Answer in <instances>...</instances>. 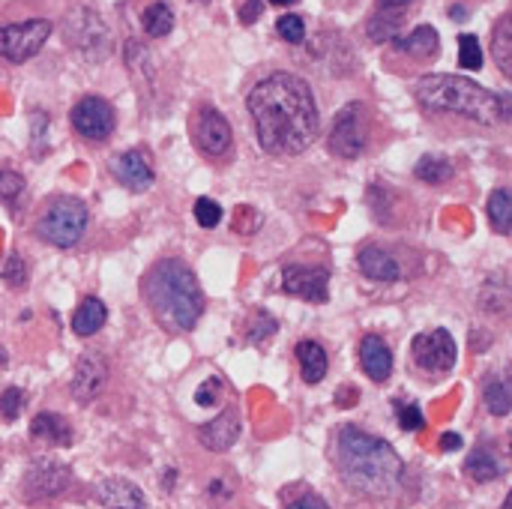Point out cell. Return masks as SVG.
Instances as JSON below:
<instances>
[{
	"instance_id": "d590c367",
	"label": "cell",
	"mask_w": 512,
	"mask_h": 509,
	"mask_svg": "<svg viewBox=\"0 0 512 509\" xmlns=\"http://www.w3.org/2000/svg\"><path fill=\"white\" fill-rule=\"evenodd\" d=\"M423 410H419L417 405H404L399 410V425H402V432H417L419 425H423Z\"/></svg>"
},
{
	"instance_id": "e575fe53",
	"label": "cell",
	"mask_w": 512,
	"mask_h": 509,
	"mask_svg": "<svg viewBox=\"0 0 512 509\" xmlns=\"http://www.w3.org/2000/svg\"><path fill=\"white\" fill-rule=\"evenodd\" d=\"M24 192V177L19 171H0V201L12 204Z\"/></svg>"
},
{
	"instance_id": "4dcf8cb0",
	"label": "cell",
	"mask_w": 512,
	"mask_h": 509,
	"mask_svg": "<svg viewBox=\"0 0 512 509\" xmlns=\"http://www.w3.org/2000/svg\"><path fill=\"white\" fill-rule=\"evenodd\" d=\"M28 405V396H24V390L19 387H6L0 392V414H4V420H19V414Z\"/></svg>"
},
{
	"instance_id": "9c48e42d",
	"label": "cell",
	"mask_w": 512,
	"mask_h": 509,
	"mask_svg": "<svg viewBox=\"0 0 512 509\" xmlns=\"http://www.w3.org/2000/svg\"><path fill=\"white\" fill-rule=\"evenodd\" d=\"M414 363L423 372L432 375H447L456 366V342H452L450 330H432L419 333L414 339Z\"/></svg>"
},
{
	"instance_id": "83f0119b",
	"label": "cell",
	"mask_w": 512,
	"mask_h": 509,
	"mask_svg": "<svg viewBox=\"0 0 512 509\" xmlns=\"http://www.w3.org/2000/svg\"><path fill=\"white\" fill-rule=\"evenodd\" d=\"M414 177L423 180L428 186H441L452 177V166L443 156H423V159L414 166Z\"/></svg>"
},
{
	"instance_id": "d6a6232c",
	"label": "cell",
	"mask_w": 512,
	"mask_h": 509,
	"mask_svg": "<svg viewBox=\"0 0 512 509\" xmlns=\"http://www.w3.org/2000/svg\"><path fill=\"white\" fill-rule=\"evenodd\" d=\"M276 30H279V36L285 39V43H303L305 39V21H303V15H282V19L276 21Z\"/></svg>"
},
{
	"instance_id": "1f68e13d",
	"label": "cell",
	"mask_w": 512,
	"mask_h": 509,
	"mask_svg": "<svg viewBox=\"0 0 512 509\" xmlns=\"http://www.w3.org/2000/svg\"><path fill=\"white\" fill-rule=\"evenodd\" d=\"M4 282L10 285V288H24L28 285V264H24V258L19 252H12L10 258H6V264H4Z\"/></svg>"
},
{
	"instance_id": "9a60e30c",
	"label": "cell",
	"mask_w": 512,
	"mask_h": 509,
	"mask_svg": "<svg viewBox=\"0 0 512 509\" xmlns=\"http://www.w3.org/2000/svg\"><path fill=\"white\" fill-rule=\"evenodd\" d=\"M237 438H240V414L234 408H225L216 420H210L207 425L198 429V440L207 449H213V453H228Z\"/></svg>"
},
{
	"instance_id": "836d02e7",
	"label": "cell",
	"mask_w": 512,
	"mask_h": 509,
	"mask_svg": "<svg viewBox=\"0 0 512 509\" xmlns=\"http://www.w3.org/2000/svg\"><path fill=\"white\" fill-rule=\"evenodd\" d=\"M195 222L201 228H216L222 222V207L210 198H198L195 201Z\"/></svg>"
},
{
	"instance_id": "ab89813d",
	"label": "cell",
	"mask_w": 512,
	"mask_h": 509,
	"mask_svg": "<svg viewBox=\"0 0 512 509\" xmlns=\"http://www.w3.org/2000/svg\"><path fill=\"white\" fill-rule=\"evenodd\" d=\"M285 509H329V506H327L324 497H318V495H303V497L291 500V504H288Z\"/></svg>"
},
{
	"instance_id": "d4e9b609",
	"label": "cell",
	"mask_w": 512,
	"mask_h": 509,
	"mask_svg": "<svg viewBox=\"0 0 512 509\" xmlns=\"http://www.w3.org/2000/svg\"><path fill=\"white\" fill-rule=\"evenodd\" d=\"M404 24V15L402 12H384V10H375V15L369 19L366 24V34L371 43H386V39H395L399 36Z\"/></svg>"
},
{
	"instance_id": "277c9868",
	"label": "cell",
	"mask_w": 512,
	"mask_h": 509,
	"mask_svg": "<svg viewBox=\"0 0 512 509\" xmlns=\"http://www.w3.org/2000/svg\"><path fill=\"white\" fill-rule=\"evenodd\" d=\"M414 100L428 111L459 114L483 126H498L509 120V100L492 93L489 87L476 85L465 76H423L414 81Z\"/></svg>"
},
{
	"instance_id": "4316f807",
	"label": "cell",
	"mask_w": 512,
	"mask_h": 509,
	"mask_svg": "<svg viewBox=\"0 0 512 509\" xmlns=\"http://www.w3.org/2000/svg\"><path fill=\"white\" fill-rule=\"evenodd\" d=\"M142 24H144V30L150 36L162 39V36H168L171 30H175V12H171L168 4H162V0H159V4H150L144 10Z\"/></svg>"
},
{
	"instance_id": "30bf717a",
	"label": "cell",
	"mask_w": 512,
	"mask_h": 509,
	"mask_svg": "<svg viewBox=\"0 0 512 509\" xmlns=\"http://www.w3.org/2000/svg\"><path fill=\"white\" fill-rule=\"evenodd\" d=\"M72 482L69 467L54 462V458H37L24 476V497L28 500H45L61 497Z\"/></svg>"
},
{
	"instance_id": "7a4b0ae2",
	"label": "cell",
	"mask_w": 512,
	"mask_h": 509,
	"mask_svg": "<svg viewBox=\"0 0 512 509\" xmlns=\"http://www.w3.org/2000/svg\"><path fill=\"white\" fill-rule=\"evenodd\" d=\"M336 465L345 486L366 497H386L399 489L404 476L402 456L384 438L345 425L336 438Z\"/></svg>"
},
{
	"instance_id": "603a6c76",
	"label": "cell",
	"mask_w": 512,
	"mask_h": 509,
	"mask_svg": "<svg viewBox=\"0 0 512 509\" xmlns=\"http://www.w3.org/2000/svg\"><path fill=\"white\" fill-rule=\"evenodd\" d=\"M489 222L500 237L512 234V195L509 189H494L489 195Z\"/></svg>"
},
{
	"instance_id": "52a82bcc",
	"label": "cell",
	"mask_w": 512,
	"mask_h": 509,
	"mask_svg": "<svg viewBox=\"0 0 512 509\" xmlns=\"http://www.w3.org/2000/svg\"><path fill=\"white\" fill-rule=\"evenodd\" d=\"M48 36H52V21L48 19L4 24L0 28V57L10 63H24L43 52Z\"/></svg>"
},
{
	"instance_id": "2e32d148",
	"label": "cell",
	"mask_w": 512,
	"mask_h": 509,
	"mask_svg": "<svg viewBox=\"0 0 512 509\" xmlns=\"http://www.w3.org/2000/svg\"><path fill=\"white\" fill-rule=\"evenodd\" d=\"M96 500L105 509H144V491L123 476H109L96 486Z\"/></svg>"
},
{
	"instance_id": "8fae6325",
	"label": "cell",
	"mask_w": 512,
	"mask_h": 509,
	"mask_svg": "<svg viewBox=\"0 0 512 509\" xmlns=\"http://www.w3.org/2000/svg\"><path fill=\"white\" fill-rule=\"evenodd\" d=\"M282 291L288 294V297H300L305 303H327L329 273L324 267L288 264L282 270Z\"/></svg>"
},
{
	"instance_id": "f35d334b",
	"label": "cell",
	"mask_w": 512,
	"mask_h": 509,
	"mask_svg": "<svg viewBox=\"0 0 512 509\" xmlns=\"http://www.w3.org/2000/svg\"><path fill=\"white\" fill-rule=\"evenodd\" d=\"M261 12H264V0H246V4L240 6V21L255 24L261 19Z\"/></svg>"
},
{
	"instance_id": "5bb4252c",
	"label": "cell",
	"mask_w": 512,
	"mask_h": 509,
	"mask_svg": "<svg viewBox=\"0 0 512 509\" xmlns=\"http://www.w3.org/2000/svg\"><path fill=\"white\" fill-rule=\"evenodd\" d=\"M109 381V363L102 354H85L78 360L76 375H72V396L78 401H90Z\"/></svg>"
},
{
	"instance_id": "b9f144b4",
	"label": "cell",
	"mask_w": 512,
	"mask_h": 509,
	"mask_svg": "<svg viewBox=\"0 0 512 509\" xmlns=\"http://www.w3.org/2000/svg\"><path fill=\"white\" fill-rule=\"evenodd\" d=\"M441 449H443V453H456V449H461V434L447 432L441 438Z\"/></svg>"
},
{
	"instance_id": "74e56055",
	"label": "cell",
	"mask_w": 512,
	"mask_h": 509,
	"mask_svg": "<svg viewBox=\"0 0 512 509\" xmlns=\"http://www.w3.org/2000/svg\"><path fill=\"white\" fill-rule=\"evenodd\" d=\"M258 321H261V327L255 324L252 330H249V342H264V339H267V335L276 333V321H272L267 311H258Z\"/></svg>"
},
{
	"instance_id": "5b68a950",
	"label": "cell",
	"mask_w": 512,
	"mask_h": 509,
	"mask_svg": "<svg viewBox=\"0 0 512 509\" xmlns=\"http://www.w3.org/2000/svg\"><path fill=\"white\" fill-rule=\"evenodd\" d=\"M90 213L85 207V201L78 198H54L48 204V210L37 222V234L39 240H45L48 246L57 249H72L87 231Z\"/></svg>"
},
{
	"instance_id": "484cf974",
	"label": "cell",
	"mask_w": 512,
	"mask_h": 509,
	"mask_svg": "<svg viewBox=\"0 0 512 509\" xmlns=\"http://www.w3.org/2000/svg\"><path fill=\"white\" fill-rule=\"evenodd\" d=\"M485 408H489L492 416H507L512 410V387H509V377H494V381L485 384Z\"/></svg>"
},
{
	"instance_id": "e0dca14e",
	"label": "cell",
	"mask_w": 512,
	"mask_h": 509,
	"mask_svg": "<svg viewBox=\"0 0 512 509\" xmlns=\"http://www.w3.org/2000/svg\"><path fill=\"white\" fill-rule=\"evenodd\" d=\"M360 366H362V372L371 377V381L384 384L386 377L393 375V351H390V344H386L381 335H375V333L362 335V342H360Z\"/></svg>"
},
{
	"instance_id": "8992f818",
	"label": "cell",
	"mask_w": 512,
	"mask_h": 509,
	"mask_svg": "<svg viewBox=\"0 0 512 509\" xmlns=\"http://www.w3.org/2000/svg\"><path fill=\"white\" fill-rule=\"evenodd\" d=\"M369 109L362 102H348L336 114L333 126H329V153L338 159H357L369 147Z\"/></svg>"
},
{
	"instance_id": "ffe728a7",
	"label": "cell",
	"mask_w": 512,
	"mask_h": 509,
	"mask_svg": "<svg viewBox=\"0 0 512 509\" xmlns=\"http://www.w3.org/2000/svg\"><path fill=\"white\" fill-rule=\"evenodd\" d=\"M109 321V309H105V303L99 297H87L81 300V306L76 309V315H72V330L76 335H96L99 330L105 327Z\"/></svg>"
},
{
	"instance_id": "3957f363",
	"label": "cell",
	"mask_w": 512,
	"mask_h": 509,
	"mask_svg": "<svg viewBox=\"0 0 512 509\" xmlns=\"http://www.w3.org/2000/svg\"><path fill=\"white\" fill-rule=\"evenodd\" d=\"M144 300L156 324L168 333H189L204 315V291L183 261L162 258L144 273Z\"/></svg>"
},
{
	"instance_id": "f6af8a7d",
	"label": "cell",
	"mask_w": 512,
	"mask_h": 509,
	"mask_svg": "<svg viewBox=\"0 0 512 509\" xmlns=\"http://www.w3.org/2000/svg\"><path fill=\"white\" fill-rule=\"evenodd\" d=\"M6 363H10V360H6V351H4V348H0V368H4Z\"/></svg>"
},
{
	"instance_id": "d6986e66",
	"label": "cell",
	"mask_w": 512,
	"mask_h": 509,
	"mask_svg": "<svg viewBox=\"0 0 512 509\" xmlns=\"http://www.w3.org/2000/svg\"><path fill=\"white\" fill-rule=\"evenodd\" d=\"M357 264L362 270V276L375 279V282H399L402 279V267L395 264V258L386 254L384 249H378V246H366V249L357 254Z\"/></svg>"
},
{
	"instance_id": "7402d4cb",
	"label": "cell",
	"mask_w": 512,
	"mask_h": 509,
	"mask_svg": "<svg viewBox=\"0 0 512 509\" xmlns=\"http://www.w3.org/2000/svg\"><path fill=\"white\" fill-rule=\"evenodd\" d=\"M393 48L404 54H414V57H432V54H437V30L432 24H419V28L410 30L408 36H395Z\"/></svg>"
},
{
	"instance_id": "f546056e",
	"label": "cell",
	"mask_w": 512,
	"mask_h": 509,
	"mask_svg": "<svg viewBox=\"0 0 512 509\" xmlns=\"http://www.w3.org/2000/svg\"><path fill=\"white\" fill-rule=\"evenodd\" d=\"M459 63L465 69H483V48H480V39L470 36V34H461L459 36Z\"/></svg>"
},
{
	"instance_id": "8d00e7d4",
	"label": "cell",
	"mask_w": 512,
	"mask_h": 509,
	"mask_svg": "<svg viewBox=\"0 0 512 509\" xmlns=\"http://www.w3.org/2000/svg\"><path fill=\"white\" fill-rule=\"evenodd\" d=\"M219 387H222V381L219 377H207V381L201 384V387H198V392H195V401L198 405H213V401H216V392H219Z\"/></svg>"
},
{
	"instance_id": "ac0fdd59",
	"label": "cell",
	"mask_w": 512,
	"mask_h": 509,
	"mask_svg": "<svg viewBox=\"0 0 512 509\" xmlns=\"http://www.w3.org/2000/svg\"><path fill=\"white\" fill-rule=\"evenodd\" d=\"M30 438L33 440H43V443H48V447H69V443H72V425L66 423L61 414L43 410V414L33 416Z\"/></svg>"
},
{
	"instance_id": "44dd1931",
	"label": "cell",
	"mask_w": 512,
	"mask_h": 509,
	"mask_svg": "<svg viewBox=\"0 0 512 509\" xmlns=\"http://www.w3.org/2000/svg\"><path fill=\"white\" fill-rule=\"evenodd\" d=\"M297 360H300V372L305 384H321L327 375V351L318 342L305 339L297 344Z\"/></svg>"
},
{
	"instance_id": "60d3db41",
	"label": "cell",
	"mask_w": 512,
	"mask_h": 509,
	"mask_svg": "<svg viewBox=\"0 0 512 509\" xmlns=\"http://www.w3.org/2000/svg\"><path fill=\"white\" fill-rule=\"evenodd\" d=\"M414 4V0H378V10H384V12H402Z\"/></svg>"
},
{
	"instance_id": "bcb514c9",
	"label": "cell",
	"mask_w": 512,
	"mask_h": 509,
	"mask_svg": "<svg viewBox=\"0 0 512 509\" xmlns=\"http://www.w3.org/2000/svg\"><path fill=\"white\" fill-rule=\"evenodd\" d=\"M503 509H509V500H503Z\"/></svg>"
},
{
	"instance_id": "6da1fadb",
	"label": "cell",
	"mask_w": 512,
	"mask_h": 509,
	"mask_svg": "<svg viewBox=\"0 0 512 509\" xmlns=\"http://www.w3.org/2000/svg\"><path fill=\"white\" fill-rule=\"evenodd\" d=\"M258 144L272 156H297L318 138L321 117L312 87L294 72H272L249 93Z\"/></svg>"
},
{
	"instance_id": "7c38bea8",
	"label": "cell",
	"mask_w": 512,
	"mask_h": 509,
	"mask_svg": "<svg viewBox=\"0 0 512 509\" xmlns=\"http://www.w3.org/2000/svg\"><path fill=\"white\" fill-rule=\"evenodd\" d=\"M192 138L204 156H225L231 150V126L213 105H204V109L195 114Z\"/></svg>"
},
{
	"instance_id": "ba28073f",
	"label": "cell",
	"mask_w": 512,
	"mask_h": 509,
	"mask_svg": "<svg viewBox=\"0 0 512 509\" xmlns=\"http://www.w3.org/2000/svg\"><path fill=\"white\" fill-rule=\"evenodd\" d=\"M114 123H118V117H114L111 102L102 100V96H85L72 109V126L87 141H105L114 133Z\"/></svg>"
},
{
	"instance_id": "4fadbf2b",
	"label": "cell",
	"mask_w": 512,
	"mask_h": 509,
	"mask_svg": "<svg viewBox=\"0 0 512 509\" xmlns=\"http://www.w3.org/2000/svg\"><path fill=\"white\" fill-rule=\"evenodd\" d=\"M111 174L132 192H147L153 186V166L144 150H126L111 159Z\"/></svg>"
},
{
	"instance_id": "f1b7e54d",
	"label": "cell",
	"mask_w": 512,
	"mask_h": 509,
	"mask_svg": "<svg viewBox=\"0 0 512 509\" xmlns=\"http://www.w3.org/2000/svg\"><path fill=\"white\" fill-rule=\"evenodd\" d=\"M494 57H498V63H500V72L503 76H512V19L509 15H503L500 24L494 28Z\"/></svg>"
},
{
	"instance_id": "cb8c5ba5",
	"label": "cell",
	"mask_w": 512,
	"mask_h": 509,
	"mask_svg": "<svg viewBox=\"0 0 512 509\" xmlns=\"http://www.w3.org/2000/svg\"><path fill=\"white\" fill-rule=\"evenodd\" d=\"M465 471H467V476L474 482H492V480H498V476L503 473L500 471V462L494 458L492 449H485V447H476L474 453L467 456Z\"/></svg>"
},
{
	"instance_id": "7bdbcfd3",
	"label": "cell",
	"mask_w": 512,
	"mask_h": 509,
	"mask_svg": "<svg viewBox=\"0 0 512 509\" xmlns=\"http://www.w3.org/2000/svg\"><path fill=\"white\" fill-rule=\"evenodd\" d=\"M452 19L456 21H465L467 15H465V6H452Z\"/></svg>"
},
{
	"instance_id": "ee69618b",
	"label": "cell",
	"mask_w": 512,
	"mask_h": 509,
	"mask_svg": "<svg viewBox=\"0 0 512 509\" xmlns=\"http://www.w3.org/2000/svg\"><path fill=\"white\" fill-rule=\"evenodd\" d=\"M270 4H276V6H294L297 0H270Z\"/></svg>"
}]
</instances>
